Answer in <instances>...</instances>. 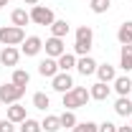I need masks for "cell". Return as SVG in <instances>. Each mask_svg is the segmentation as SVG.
Instances as JSON below:
<instances>
[{
	"instance_id": "obj_22",
	"label": "cell",
	"mask_w": 132,
	"mask_h": 132,
	"mask_svg": "<svg viewBox=\"0 0 132 132\" xmlns=\"http://www.w3.org/2000/svg\"><path fill=\"white\" fill-rule=\"evenodd\" d=\"M33 107H36V109H43V112H46V109L51 107L48 94H43V92H36V94H33Z\"/></svg>"
},
{
	"instance_id": "obj_1",
	"label": "cell",
	"mask_w": 132,
	"mask_h": 132,
	"mask_svg": "<svg viewBox=\"0 0 132 132\" xmlns=\"http://www.w3.org/2000/svg\"><path fill=\"white\" fill-rule=\"evenodd\" d=\"M89 99H92L89 89H84V86H74L71 92H66V94H64L61 102H64L66 109H71V112H74V109H79V107H86V102H89Z\"/></svg>"
},
{
	"instance_id": "obj_24",
	"label": "cell",
	"mask_w": 132,
	"mask_h": 132,
	"mask_svg": "<svg viewBox=\"0 0 132 132\" xmlns=\"http://www.w3.org/2000/svg\"><path fill=\"white\" fill-rule=\"evenodd\" d=\"M28 81H31V74L28 71H23V69H15L13 71V84L15 86H28Z\"/></svg>"
},
{
	"instance_id": "obj_25",
	"label": "cell",
	"mask_w": 132,
	"mask_h": 132,
	"mask_svg": "<svg viewBox=\"0 0 132 132\" xmlns=\"http://www.w3.org/2000/svg\"><path fill=\"white\" fill-rule=\"evenodd\" d=\"M20 132H41V122H36L31 117H26L23 122H20Z\"/></svg>"
},
{
	"instance_id": "obj_16",
	"label": "cell",
	"mask_w": 132,
	"mask_h": 132,
	"mask_svg": "<svg viewBox=\"0 0 132 132\" xmlns=\"http://www.w3.org/2000/svg\"><path fill=\"white\" fill-rule=\"evenodd\" d=\"M114 89H117L119 97H127V94L132 92V79L130 76H117L114 79Z\"/></svg>"
},
{
	"instance_id": "obj_15",
	"label": "cell",
	"mask_w": 132,
	"mask_h": 132,
	"mask_svg": "<svg viewBox=\"0 0 132 132\" xmlns=\"http://www.w3.org/2000/svg\"><path fill=\"white\" fill-rule=\"evenodd\" d=\"M8 119H10V122H13V125H15V122H23V119H26V107H23V104H10V107H8Z\"/></svg>"
},
{
	"instance_id": "obj_5",
	"label": "cell",
	"mask_w": 132,
	"mask_h": 132,
	"mask_svg": "<svg viewBox=\"0 0 132 132\" xmlns=\"http://www.w3.org/2000/svg\"><path fill=\"white\" fill-rule=\"evenodd\" d=\"M31 20L36 23V26H51L56 18H53V10H51V8H46V5H33Z\"/></svg>"
},
{
	"instance_id": "obj_29",
	"label": "cell",
	"mask_w": 132,
	"mask_h": 132,
	"mask_svg": "<svg viewBox=\"0 0 132 132\" xmlns=\"http://www.w3.org/2000/svg\"><path fill=\"white\" fill-rule=\"evenodd\" d=\"M0 132H15L13 122H10V119H0Z\"/></svg>"
},
{
	"instance_id": "obj_27",
	"label": "cell",
	"mask_w": 132,
	"mask_h": 132,
	"mask_svg": "<svg viewBox=\"0 0 132 132\" xmlns=\"http://www.w3.org/2000/svg\"><path fill=\"white\" fill-rule=\"evenodd\" d=\"M109 0H92V13H97V15H102V13H107L109 10Z\"/></svg>"
},
{
	"instance_id": "obj_9",
	"label": "cell",
	"mask_w": 132,
	"mask_h": 132,
	"mask_svg": "<svg viewBox=\"0 0 132 132\" xmlns=\"http://www.w3.org/2000/svg\"><path fill=\"white\" fill-rule=\"evenodd\" d=\"M18 59H20V51L15 46H5V48L0 51V64L3 66H15Z\"/></svg>"
},
{
	"instance_id": "obj_12",
	"label": "cell",
	"mask_w": 132,
	"mask_h": 132,
	"mask_svg": "<svg viewBox=\"0 0 132 132\" xmlns=\"http://www.w3.org/2000/svg\"><path fill=\"white\" fill-rule=\"evenodd\" d=\"M97 76H99V81L109 84V81H114V79H117V71H114V66H112V64H99L97 66Z\"/></svg>"
},
{
	"instance_id": "obj_23",
	"label": "cell",
	"mask_w": 132,
	"mask_h": 132,
	"mask_svg": "<svg viewBox=\"0 0 132 132\" xmlns=\"http://www.w3.org/2000/svg\"><path fill=\"white\" fill-rule=\"evenodd\" d=\"M51 33H53L56 38H64L66 33H69V23H66V20H53V23H51Z\"/></svg>"
},
{
	"instance_id": "obj_11",
	"label": "cell",
	"mask_w": 132,
	"mask_h": 132,
	"mask_svg": "<svg viewBox=\"0 0 132 132\" xmlns=\"http://www.w3.org/2000/svg\"><path fill=\"white\" fill-rule=\"evenodd\" d=\"M97 61L92 59V56H81L79 61H76V69H79V74L81 76H89V74H97Z\"/></svg>"
},
{
	"instance_id": "obj_6",
	"label": "cell",
	"mask_w": 132,
	"mask_h": 132,
	"mask_svg": "<svg viewBox=\"0 0 132 132\" xmlns=\"http://www.w3.org/2000/svg\"><path fill=\"white\" fill-rule=\"evenodd\" d=\"M51 86H53L59 94H66V92H71V89H74V79L69 76V71H59V74L51 79Z\"/></svg>"
},
{
	"instance_id": "obj_31",
	"label": "cell",
	"mask_w": 132,
	"mask_h": 132,
	"mask_svg": "<svg viewBox=\"0 0 132 132\" xmlns=\"http://www.w3.org/2000/svg\"><path fill=\"white\" fill-rule=\"evenodd\" d=\"M117 132H132V125H125V127H117Z\"/></svg>"
},
{
	"instance_id": "obj_2",
	"label": "cell",
	"mask_w": 132,
	"mask_h": 132,
	"mask_svg": "<svg viewBox=\"0 0 132 132\" xmlns=\"http://www.w3.org/2000/svg\"><path fill=\"white\" fill-rule=\"evenodd\" d=\"M92 43H94V31H92L89 26H79V28H76V43H74V51H76L79 56H89Z\"/></svg>"
},
{
	"instance_id": "obj_28",
	"label": "cell",
	"mask_w": 132,
	"mask_h": 132,
	"mask_svg": "<svg viewBox=\"0 0 132 132\" xmlns=\"http://www.w3.org/2000/svg\"><path fill=\"white\" fill-rule=\"evenodd\" d=\"M99 125H94V122H76V127H74V132H97Z\"/></svg>"
},
{
	"instance_id": "obj_3",
	"label": "cell",
	"mask_w": 132,
	"mask_h": 132,
	"mask_svg": "<svg viewBox=\"0 0 132 132\" xmlns=\"http://www.w3.org/2000/svg\"><path fill=\"white\" fill-rule=\"evenodd\" d=\"M26 41V31L18 26H3L0 28V43L3 46H18Z\"/></svg>"
},
{
	"instance_id": "obj_34",
	"label": "cell",
	"mask_w": 132,
	"mask_h": 132,
	"mask_svg": "<svg viewBox=\"0 0 132 132\" xmlns=\"http://www.w3.org/2000/svg\"><path fill=\"white\" fill-rule=\"evenodd\" d=\"M130 99H132V92H130Z\"/></svg>"
},
{
	"instance_id": "obj_21",
	"label": "cell",
	"mask_w": 132,
	"mask_h": 132,
	"mask_svg": "<svg viewBox=\"0 0 132 132\" xmlns=\"http://www.w3.org/2000/svg\"><path fill=\"white\" fill-rule=\"evenodd\" d=\"M41 130H46V132H59L61 130V119L56 114H48L43 122H41Z\"/></svg>"
},
{
	"instance_id": "obj_35",
	"label": "cell",
	"mask_w": 132,
	"mask_h": 132,
	"mask_svg": "<svg viewBox=\"0 0 132 132\" xmlns=\"http://www.w3.org/2000/svg\"><path fill=\"white\" fill-rule=\"evenodd\" d=\"M130 125H132V122H130Z\"/></svg>"
},
{
	"instance_id": "obj_8",
	"label": "cell",
	"mask_w": 132,
	"mask_h": 132,
	"mask_svg": "<svg viewBox=\"0 0 132 132\" xmlns=\"http://www.w3.org/2000/svg\"><path fill=\"white\" fill-rule=\"evenodd\" d=\"M38 74L46 76V79H53V76L59 74V61H56V59H43V61L38 64Z\"/></svg>"
},
{
	"instance_id": "obj_14",
	"label": "cell",
	"mask_w": 132,
	"mask_h": 132,
	"mask_svg": "<svg viewBox=\"0 0 132 132\" xmlns=\"http://www.w3.org/2000/svg\"><path fill=\"white\" fill-rule=\"evenodd\" d=\"M10 20H13V26L23 28V26H28V23H31V13H26L23 8H15V10L10 13Z\"/></svg>"
},
{
	"instance_id": "obj_4",
	"label": "cell",
	"mask_w": 132,
	"mask_h": 132,
	"mask_svg": "<svg viewBox=\"0 0 132 132\" xmlns=\"http://www.w3.org/2000/svg\"><path fill=\"white\" fill-rule=\"evenodd\" d=\"M23 94H26V86H15L13 81L0 86V102H5V104H15Z\"/></svg>"
},
{
	"instance_id": "obj_30",
	"label": "cell",
	"mask_w": 132,
	"mask_h": 132,
	"mask_svg": "<svg viewBox=\"0 0 132 132\" xmlns=\"http://www.w3.org/2000/svg\"><path fill=\"white\" fill-rule=\"evenodd\" d=\"M97 132H117V125H112V122H104V125H99Z\"/></svg>"
},
{
	"instance_id": "obj_32",
	"label": "cell",
	"mask_w": 132,
	"mask_h": 132,
	"mask_svg": "<svg viewBox=\"0 0 132 132\" xmlns=\"http://www.w3.org/2000/svg\"><path fill=\"white\" fill-rule=\"evenodd\" d=\"M8 3H10V0H0V8H5V5H8Z\"/></svg>"
},
{
	"instance_id": "obj_18",
	"label": "cell",
	"mask_w": 132,
	"mask_h": 132,
	"mask_svg": "<svg viewBox=\"0 0 132 132\" xmlns=\"http://www.w3.org/2000/svg\"><path fill=\"white\" fill-rule=\"evenodd\" d=\"M114 112L119 117H130L132 114V99H127V97H119L114 102Z\"/></svg>"
},
{
	"instance_id": "obj_13",
	"label": "cell",
	"mask_w": 132,
	"mask_h": 132,
	"mask_svg": "<svg viewBox=\"0 0 132 132\" xmlns=\"http://www.w3.org/2000/svg\"><path fill=\"white\" fill-rule=\"evenodd\" d=\"M117 41H119L122 46L132 43V20H125V23L119 26V31H117Z\"/></svg>"
},
{
	"instance_id": "obj_17",
	"label": "cell",
	"mask_w": 132,
	"mask_h": 132,
	"mask_svg": "<svg viewBox=\"0 0 132 132\" xmlns=\"http://www.w3.org/2000/svg\"><path fill=\"white\" fill-rule=\"evenodd\" d=\"M89 94H92V99H97V102H104V99L109 97V86L104 81H97L92 89H89Z\"/></svg>"
},
{
	"instance_id": "obj_19",
	"label": "cell",
	"mask_w": 132,
	"mask_h": 132,
	"mask_svg": "<svg viewBox=\"0 0 132 132\" xmlns=\"http://www.w3.org/2000/svg\"><path fill=\"white\" fill-rule=\"evenodd\" d=\"M119 66L125 71H132V43L122 46V53H119Z\"/></svg>"
},
{
	"instance_id": "obj_20",
	"label": "cell",
	"mask_w": 132,
	"mask_h": 132,
	"mask_svg": "<svg viewBox=\"0 0 132 132\" xmlns=\"http://www.w3.org/2000/svg\"><path fill=\"white\" fill-rule=\"evenodd\" d=\"M56 61H59V71H71L76 66V56L74 53H61Z\"/></svg>"
},
{
	"instance_id": "obj_7",
	"label": "cell",
	"mask_w": 132,
	"mask_h": 132,
	"mask_svg": "<svg viewBox=\"0 0 132 132\" xmlns=\"http://www.w3.org/2000/svg\"><path fill=\"white\" fill-rule=\"evenodd\" d=\"M46 56L48 59H59L61 53H66V46H64V38H56V36H51L48 41H46Z\"/></svg>"
},
{
	"instance_id": "obj_26",
	"label": "cell",
	"mask_w": 132,
	"mask_h": 132,
	"mask_svg": "<svg viewBox=\"0 0 132 132\" xmlns=\"http://www.w3.org/2000/svg\"><path fill=\"white\" fill-rule=\"evenodd\" d=\"M59 119H61V127H71V130L76 127V114H74L71 109H66V112L59 117Z\"/></svg>"
},
{
	"instance_id": "obj_33",
	"label": "cell",
	"mask_w": 132,
	"mask_h": 132,
	"mask_svg": "<svg viewBox=\"0 0 132 132\" xmlns=\"http://www.w3.org/2000/svg\"><path fill=\"white\" fill-rule=\"evenodd\" d=\"M23 3H28V5H36V3H38V0H23Z\"/></svg>"
},
{
	"instance_id": "obj_10",
	"label": "cell",
	"mask_w": 132,
	"mask_h": 132,
	"mask_svg": "<svg viewBox=\"0 0 132 132\" xmlns=\"http://www.w3.org/2000/svg\"><path fill=\"white\" fill-rule=\"evenodd\" d=\"M41 48H43V41H41L38 36H28V38L23 41V48H20V51H23L26 56H36Z\"/></svg>"
}]
</instances>
